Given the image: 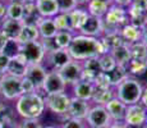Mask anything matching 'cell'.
Masks as SVG:
<instances>
[{
    "label": "cell",
    "mask_w": 147,
    "mask_h": 128,
    "mask_svg": "<svg viewBox=\"0 0 147 128\" xmlns=\"http://www.w3.org/2000/svg\"><path fill=\"white\" fill-rule=\"evenodd\" d=\"M68 53L74 60L84 62L87 59L100 56L105 53V49L101 44L100 37H92L80 33L73 36L72 42L68 47Z\"/></svg>",
    "instance_id": "1"
},
{
    "label": "cell",
    "mask_w": 147,
    "mask_h": 128,
    "mask_svg": "<svg viewBox=\"0 0 147 128\" xmlns=\"http://www.w3.org/2000/svg\"><path fill=\"white\" fill-rule=\"evenodd\" d=\"M45 100L40 92L23 93L17 99L16 113L22 119H38L45 112Z\"/></svg>",
    "instance_id": "2"
},
{
    "label": "cell",
    "mask_w": 147,
    "mask_h": 128,
    "mask_svg": "<svg viewBox=\"0 0 147 128\" xmlns=\"http://www.w3.org/2000/svg\"><path fill=\"white\" fill-rule=\"evenodd\" d=\"M115 98H118L125 105H132L136 102H140L141 96L143 92V86L136 77L128 76L118 85Z\"/></svg>",
    "instance_id": "3"
},
{
    "label": "cell",
    "mask_w": 147,
    "mask_h": 128,
    "mask_svg": "<svg viewBox=\"0 0 147 128\" xmlns=\"http://www.w3.org/2000/svg\"><path fill=\"white\" fill-rule=\"evenodd\" d=\"M23 95L22 90V78L12 76L9 73L0 74V96L7 101L17 100Z\"/></svg>",
    "instance_id": "4"
},
{
    "label": "cell",
    "mask_w": 147,
    "mask_h": 128,
    "mask_svg": "<svg viewBox=\"0 0 147 128\" xmlns=\"http://www.w3.org/2000/svg\"><path fill=\"white\" fill-rule=\"evenodd\" d=\"M147 121V109L141 102H136L132 105H127L123 123L127 127L141 128Z\"/></svg>",
    "instance_id": "5"
},
{
    "label": "cell",
    "mask_w": 147,
    "mask_h": 128,
    "mask_svg": "<svg viewBox=\"0 0 147 128\" xmlns=\"http://www.w3.org/2000/svg\"><path fill=\"white\" fill-rule=\"evenodd\" d=\"M128 13L125 8H121L119 5H110L105 16L102 17L104 30L106 28H120L121 26L128 23Z\"/></svg>",
    "instance_id": "6"
},
{
    "label": "cell",
    "mask_w": 147,
    "mask_h": 128,
    "mask_svg": "<svg viewBox=\"0 0 147 128\" xmlns=\"http://www.w3.org/2000/svg\"><path fill=\"white\" fill-rule=\"evenodd\" d=\"M70 96L64 92H56L50 93L44 98L45 106L50 110L51 113L56 115H65L70 105Z\"/></svg>",
    "instance_id": "7"
},
{
    "label": "cell",
    "mask_w": 147,
    "mask_h": 128,
    "mask_svg": "<svg viewBox=\"0 0 147 128\" xmlns=\"http://www.w3.org/2000/svg\"><path fill=\"white\" fill-rule=\"evenodd\" d=\"M19 53L26 58L28 64H38L42 63V60L45 59L46 51L44 49L41 40H36V41H30L21 44L19 47Z\"/></svg>",
    "instance_id": "8"
},
{
    "label": "cell",
    "mask_w": 147,
    "mask_h": 128,
    "mask_svg": "<svg viewBox=\"0 0 147 128\" xmlns=\"http://www.w3.org/2000/svg\"><path fill=\"white\" fill-rule=\"evenodd\" d=\"M86 121L90 127H94V128H106L113 122L107 110L105 109V106L104 105H96V104L90 108L88 113L86 115Z\"/></svg>",
    "instance_id": "9"
},
{
    "label": "cell",
    "mask_w": 147,
    "mask_h": 128,
    "mask_svg": "<svg viewBox=\"0 0 147 128\" xmlns=\"http://www.w3.org/2000/svg\"><path fill=\"white\" fill-rule=\"evenodd\" d=\"M67 89V83L63 79L59 70L51 69L46 73L45 81L42 83L41 90L45 92V95H50V93H56V92H64Z\"/></svg>",
    "instance_id": "10"
},
{
    "label": "cell",
    "mask_w": 147,
    "mask_h": 128,
    "mask_svg": "<svg viewBox=\"0 0 147 128\" xmlns=\"http://www.w3.org/2000/svg\"><path fill=\"white\" fill-rule=\"evenodd\" d=\"M128 21L131 24L142 28L147 14V0H133L128 7Z\"/></svg>",
    "instance_id": "11"
},
{
    "label": "cell",
    "mask_w": 147,
    "mask_h": 128,
    "mask_svg": "<svg viewBox=\"0 0 147 128\" xmlns=\"http://www.w3.org/2000/svg\"><path fill=\"white\" fill-rule=\"evenodd\" d=\"M59 73L61 74L63 79L65 81L67 85H74L76 82H78L81 79L82 76V62L78 60H72L69 62L68 64L64 65L61 69H59Z\"/></svg>",
    "instance_id": "12"
},
{
    "label": "cell",
    "mask_w": 147,
    "mask_h": 128,
    "mask_svg": "<svg viewBox=\"0 0 147 128\" xmlns=\"http://www.w3.org/2000/svg\"><path fill=\"white\" fill-rule=\"evenodd\" d=\"M102 30H104L102 18H98V17H94L88 14V17L86 18V21L83 22V24L81 26V28L78 31L81 32V35L100 37L102 35Z\"/></svg>",
    "instance_id": "13"
},
{
    "label": "cell",
    "mask_w": 147,
    "mask_h": 128,
    "mask_svg": "<svg viewBox=\"0 0 147 128\" xmlns=\"http://www.w3.org/2000/svg\"><path fill=\"white\" fill-rule=\"evenodd\" d=\"M45 58L51 67V69L55 70L61 69L64 65L72 60V56L68 53V49H55L53 51H49V53H46Z\"/></svg>",
    "instance_id": "14"
},
{
    "label": "cell",
    "mask_w": 147,
    "mask_h": 128,
    "mask_svg": "<svg viewBox=\"0 0 147 128\" xmlns=\"http://www.w3.org/2000/svg\"><path fill=\"white\" fill-rule=\"evenodd\" d=\"M46 73H47L46 68L41 63L28 64L27 72H26V76L24 77L32 82V85L35 86L36 92H37V90H41L42 83H44V81H45V77H46Z\"/></svg>",
    "instance_id": "15"
},
{
    "label": "cell",
    "mask_w": 147,
    "mask_h": 128,
    "mask_svg": "<svg viewBox=\"0 0 147 128\" xmlns=\"http://www.w3.org/2000/svg\"><path fill=\"white\" fill-rule=\"evenodd\" d=\"M90 105L88 101L86 100H81V99H77V98H72L70 99V105H69V109L67 112V116L68 118H76V119H86V115L88 113Z\"/></svg>",
    "instance_id": "16"
},
{
    "label": "cell",
    "mask_w": 147,
    "mask_h": 128,
    "mask_svg": "<svg viewBox=\"0 0 147 128\" xmlns=\"http://www.w3.org/2000/svg\"><path fill=\"white\" fill-rule=\"evenodd\" d=\"M24 22L18 21V19H12V18H4L0 22V30L4 32L9 40H17L22 31Z\"/></svg>",
    "instance_id": "17"
},
{
    "label": "cell",
    "mask_w": 147,
    "mask_h": 128,
    "mask_svg": "<svg viewBox=\"0 0 147 128\" xmlns=\"http://www.w3.org/2000/svg\"><path fill=\"white\" fill-rule=\"evenodd\" d=\"M27 67H28V63H27L26 58H24L21 53H18L17 55H14L13 58H10L9 65H8V69L5 73H9V74H12V76L23 78V77L26 76Z\"/></svg>",
    "instance_id": "18"
},
{
    "label": "cell",
    "mask_w": 147,
    "mask_h": 128,
    "mask_svg": "<svg viewBox=\"0 0 147 128\" xmlns=\"http://www.w3.org/2000/svg\"><path fill=\"white\" fill-rule=\"evenodd\" d=\"M105 109L109 113L110 118L113 122H123L124 114H125V109L127 105L124 102H121L118 98H113L109 102H106V105H104Z\"/></svg>",
    "instance_id": "19"
},
{
    "label": "cell",
    "mask_w": 147,
    "mask_h": 128,
    "mask_svg": "<svg viewBox=\"0 0 147 128\" xmlns=\"http://www.w3.org/2000/svg\"><path fill=\"white\" fill-rule=\"evenodd\" d=\"M36 12L42 18H53L59 13V7L56 0H36Z\"/></svg>",
    "instance_id": "20"
},
{
    "label": "cell",
    "mask_w": 147,
    "mask_h": 128,
    "mask_svg": "<svg viewBox=\"0 0 147 128\" xmlns=\"http://www.w3.org/2000/svg\"><path fill=\"white\" fill-rule=\"evenodd\" d=\"M94 90H95V86L92 82L80 79L78 82H76L73 85V95H74L73 98H77V99L86 100V101H91V98L94 95Z\"/></svg>",
    "instance_id": "21"
},
{
    "label": "cell",
    "mask_w": 147,
    "mask_h": 128,
    "mask_svg": "<svg viewBox=\"0 0 147 128\" xmlns=\"http://www.w3.org/2000/svg\"><path fill=\"white\" fill-rule=\"evenodd\" d=\"M97 58L87 59V60H84L83 63H82L81 79H83V81H88V82H94L95 77L101 72V68H100V64H98Z\"/></svg>",
    "instance_id": "22"
},
{
    "label": "cell",
    "mask_w": 147,
    "mask_h": 128,
    "mask_svg": "<svg viewBox=\"0 0 147 128\" xmlns=\"http://www.w3.org/2000/svg\"><path fill=\"white\" fill-rule=\"evenodd\" d=\"M120 35L123 37L124 42L127 44H133V42L141 41V36H142V28H138L136 26L128 23H125L124 26H121L119 28Z\"/></svg>",
    "instance_id": "23"
},
{
    "label": "cell",
    "mask_w": 147,
    "mask_h": 128,
    "mask_svg": "<svg viewBox=\"0 0 147 128\" xmlns=\"http://www.w3.org/2000/svg\"><path fill=\"white\" fill-rule=\"evenodd\" d=\"M128 76L137 77V76H143L147 72V60L146 59H137V58H131L128 63L124 65Z\"/></svg>",
    "instance_id": "24"
},
{
    "label": "cell",
    "mask_w": 147,
    "mask_h": 128,
    "mask_svg": "<svg viewBox=\"0 0 147 128\" xmlns=\"http://www.w3.org/2000/svg\"><path fill=\"white\" fill-rule=\"evenodd\" d=\"M37 30L40 33V39H54L58 32L53 18H42L37 22Z\"/></svg>",
    "instance_id": "25"
},
{
    "label": "cell",
    "mask_w": 147,
    "mask_h": 128,
    "mask_svg": "<svg viewBox=\"0 0 147 128\" xmlns=\"http://www.w3.org/2000/svg\"><path fill=\"white\" fill-rule=\"evenodd\" d=\"M86 5H87V13L90 16L102 18L111 4H110L109 0H90Z\"/></svg>",
    "instance_id": "26"
},
{
    "label": "cell",
    "mask_w": 147,
    "mask_h": 128,
    "mask_svg": "<svg viewBox=\"0 0 147 128\" xmlns=\"http://www.w3.org/2000/svg\"><path fill=\"white\" fill-rule=\"evenodd\" d=\"M110 55L114 58V60L117 62L118 65H125L128 63V60L131 59V50H129V44L124 42V44L119 45V46L113 47L109 51Z\"/></svg>",
    "instance_id": "27"
},
{
    "label": "cell",
    "mask_w": 147,
    "mask_h": 128,
    "mask_svg": "<svg viewBox=\"0 0 147 128\" xmlns=\"http://www.w3.org/2000/svg\"><path fill=\"white\" fill-rule=\"evenodd\" d=\"M36 40H40V33H38L37 26L33 23H24L17 41L19 44H24V42L36 41Z\"/></svg>",
    "instance_id": "28"
},
{
    "label": "cell",
    "mask_w": 147,
    "mask_h": 128,
    "mask_svg": "<svg viewBox=\"0 0 147 128\" xmlns=\"http://www.w3.org/2000/svg\"><path fill=\"white\" fill-rule=\"evenodd\" d=\"M7 18L23 21L24 18L23 3H21L19 0H10L7 4Z\"/></svg>",
    "instance_id": "29"
},
{
    "label": "cell",
    "mask_w": 147,
    "mask_h": 128,
    "mask_svg": "<svg viewBox=\"0 0 147 128\" xmlns=\"http://www.w3.org/2000/svg\"><path fill=\"white\" fill-rule=\"evenodd\" d=\"M114 96V91H113L111 87H109V89L95 87L91 101H94L96 105H106V102H109Z\"/></svg>",
    "instance_id": "30"
},
{
    "label": "cell",
    "mask_w": 147,
    "mask_h": 128,
    "mask_svg": "<svg viewBox=\"0 0 147 128\" xmlns=\"http://www.w3.org/2000/svg\"><path fill=\"white\" fill-rule=\"evenodd\" d=\"M88 17L86 9H81V8H76L72 12H69V18H70V24H72L73 31H78L81 28V26L83 24V22L86 21V18Z\"/></svg>",
    "instance_id": "31"
},
{
    "label": "cell",
    "mask_w": 147,
    "mask_h": 128,
    "mask_svg": "<svg viewBox=\"0 0 147 128\" xmlns=\"http://www.w3.org/2000/svg\"><path fill=\"white\" fill-rule=\"evenodd\" d=\"M73 32L70 31H58L56 35L54 36V44L56 45L58 49H68L72 42V39H73Z\"/></svg>",
    "instance_id": "32"
},
{
    "label": "cell",
    "mask_w": 147,
    "mask_h": 128,
    "mask_svg": "<svg viewBox=\"0 0 147 128\" xmlns=\"http://www.w3.org/2000/svg\"><path fill=\"white\" fill-rule=\"evenodd\" d=\"M53 21L55 23L58 31H70L74 32L72 30V24H70V18L69 13H58L56 16L53 17Z\"/></svg>",
    "instance_id": "33"
},
{
    "label": "cell",
    "mask_w": 147,
    "mask_h": 128,
    "mask_svg": "<svg viewBox=\"0 0 147 128\" xmlns=\"http://www.w3.org/2000/svg\"><path fill=\"white\" fill-rule=\"evenodd\" d=\"M110 78V83H111V87H117L118 85L123 81L125 77H128V73H127L124 65H118L111 70V72L107 73Z\"/></svg>",
    "instance_id": "34"
},
{
    "label": "cell",
    "mask_w": 147,
    "mask_h": 128,
    "mask_svg": "<svg viewBox=\"0 0 147 128\" xmlns=\"http://www.w3.org/2000/svg\"><path fill=\"white\" fill-rule=\"evenodd\" d=\"M131 50V58L137 59H146L147 60V45L142 41H137L133 44H129Z\"/></svg>",
    "instance_id": "35"
},
{
    "label": "cell",
    "mask_w": 147,
    "mask_h": 128,
    "mask_svg": "<svg viewBox=\"0 0 147 128\" xmlns=\"http://www.w3.org/2000/svg\"><path fill=\"white\" fill-rule=\"evenodd\" d=\"M98 64H100V68H101V72H105V73H109L117 67V62L114 60L110 53H104L98 56Z\"/></svg>",
    "instance_id": "36"
},
{
    "label": "cell",
    "mask_w": 147,
    "mask_h": 128,
    "mask_svg": "<svg viewBox=\"0 0 147 128\" xmlns=\"http://www.w3.org/2000/svg\"><path fill=\"white\" fill-rule=\"evenodd\" d=\"M16 122V110L5 102H0V123Z\"/></svg>",
    "instance_id": "37"
},
{
    "label": "cell",
    "mask_w": 147,
    "mask_h": 128,
    "mask_svg": "<svg viewBox=\"0 0 147 128\" xmlns=\"http://www.w3.org/2000/svg\"><path fill=\"white\" fill-rule=\"evenodd\" d=\"M19 47H21V44L17 40H8L3 53H5L9 58H13L14 55H17L19 53Z\"/></svg>",
    "instance_id": "38"
},
{
    "label": "cell",
    "mask_w": 147,
    "mask_h": 128,
    "mask_svg": "<svg viewBox=\"0 0 147 128\" xmlns=\"http://www.w3.org/2000/svg\"><path fill=\"white\" fill-rule=\"evenodd\" d=\"M59 7V13H69L78 7L76 0H56Z\"/></svg>",
    "instance_id": "39"
},
{
    "label": "cell",
    "mask_w": 147,
    "mask_h": 128,
    "mask_svg": "<svg viewBox=\"0 0 147 128\" xmlns=\"http://www.w3.org/2000/svg\"><path fill=\"white\" fill-rule=\"evenodd\" d=\"M18 128H42L38 119H22L18 123Z\"/></svg>",
    "instance_id": "40"
},
{
    "label": "cell",
    "mask_w": 147,
    "mask_h": 128,
    "mask_svg": "<svg viewBox=\"0 0 147 128\" xmlns=\"http://www.w3.org/2000/svg\"><path fill=\"white\" fill-rule=\"evenodd\" d=\"M60 128H84L83 121L76 118H68L67 121H64V123L61 124Z\"/></svg>",
    "instance_id": "41"
},
{
    "label": "cell",
    "mask_w": 147,
    "mask_h": 128,
    "mask_svg": "<svg viewBox=\"0 0 147 128\" xmlns=\"http://www.w3.org/2000/svg\"><path fill=\"white\" fill-rule=\"evenodd\" d=\"M9 62H10V58L5 53L1 51V53H0V74H3V73L7 72Z\"/></svg>",
    "instance_id": "42"
},
{
    "label": "cell",
    "mask_w": 147,
    "mask_h": 128,
    "mask_svg": "<svg viewBox=\"0 0 147 128\" xmlns=\"http://www.w3.org/2000/svg\"><path fill=\"white\" fill-rule=\"evenodd\" d=\"M22 90H23V93H28V92H35V86L32 85V82L30 79H27L26 77L22 78Z\"/></svg>",
    "instance_id": "43"
},
{
    "label": "cell",
    "mask_w": 147,
    "mask_h": 128,
    "mask_svg": "<svg viewBox=\"0 0 147 128\" xmlns=\"http://www.w3.org/2000/svg\"><path fill=\"white\" fill-rule=\"evenodd\" d=\"M7 18V3L0 1V22Z\"/></svg>",
    "instance_id": "44"
},
{
    "label": "cell",
    "mask_w": 147,
    "mask_h": 128,
    "mask_svg": "<svg viewBox=\"0 0 147 128\" xmlns=\"http://www.w3.org/2000/svg\"><path fill=\"white\" fill-rule=\"evenodd\" d=\"M8 39L7 36L4 35V32H3L1 30H0V53H1L3 50H4V47H5V45H7V42H8Z\"/></svg>",
    "instance_id": "45"
},
{
    "label": "cell",
    "mask_w": 147,
    "mask_h": 128,
    "mask_svg": "<svg viewBox=\"0 0 147 128\" xmlns=\"http://www.w3.org/2000/svg\"><path fill=\"white\" fill-rule=\"evenodd\" d=\"M132 1H133V0H114V4L119 5L121 8H128Z\"/></svg>",
    "instance_id": "46"
},
{
    "label": "cell",
    "mask_w": 147,
    "mask_h": 128,
    "mask_svg": "<svg viewBox=\"0 0 147 128\" xmlns=\"http://www.w3.org/2000/svg\"><path fill=\"white\" fill-rule=\"evenodd\" d=\"M140 102L147 109V87H146V89H143V92H142V96H141Z\"/></svg>",
    "instance_id": "47"
},
{
    "label": "cell",
    "mask_w": 147,
    "mask_h": 128,
    "mask_svg": "<svg viewBox=\"0 0 147 128\" xmlns=\"http://www.w3.org/2000/svg\"><path fill=\"white\" fill-rule=\"evenodd\" d=\"M106 128H127V126L123 123V122H111L110 126L106 127Z\"/></svg>",
    "instance_id": "48"
},
{
    "label": "cell",
    "mask_w": 147,
    "mask_h": 128,
    "mask_svg": "<svg viewBox=\"0 0 147 128\" xmlns=\"http://www.w3.org/2000/svg\"><path fill=\"white\" fill-rule=\"evenodd\" d=\"M1 128H18L17 122H9V123H1Z\"/></svg>",
    "instance_id": "49"
},
{
    "label": "cell",
    "mask_w": 147,
    "mask_h": 128,
    "mask_svg": "<svg viewBox=\"0 0 147 128\" xmlns=\"http://www.w3.org/2000/svg\"><path fill=\"white\" fill-rule=\"evenodd\" d=\"M141 41L145 42L147 45V27H142V36H141Z\"/></svg>",
    "instance_id": "50"
},
{
    "label": "cell",
    "mask_w": 147,
    "mask_h": 128,
    "mask_svg": "<svg viewBox=\"0 0 147 128\" xmlns=\"http://www.w3.org/2000/svg\"><path fill=\"white\" fill-rule=\"evenodd\" d=\"M77 1V5H86L90 0H76Z\"/></svg>",
    "instance_id": "51"
},
{
    "label": "cell",
    "mask_w": 147,
    "mask_h": 128,
    "mask_svg": "<svg viewBox=\"0 0 147 128\" xmlns=\"http://www.w3.org/2000/svg\"><path fill=\"white\" fill-rule=\"evenodd\" d=\"M21 3H23V4H26V3H35L36 0H19Z\"/></svg>",
    "instance_id": "52"
},
{
    "label": "cell",
    "mask_w": 147,
    "mask_h": 128,
    "mask_svg": "<svg viewBox=\"0 0 147 128\" xmlns=\"http://www.w3.org/2000/svg\"><path fill=\"white\" fill-rule=\"evenodd\" d=\"M143 27H147V14H146V17H145V23H143Z\"/></svg>",
    "instance_id": "53"
},
{
    "label": "cell",
    "mask_w": 147,
    "mask_h": 128,
    "mask_svg": "<svg viewBox=\"0 0 147 128\" xmlns=\"http://www.w3.org/2000/svg\"><path fill=\"white\" fill-rule=\"evenodd\" d=\"M42 128H56V127H54V126H47V127H42Z\"/></svg>",
    "instance_id": "54"
},
{
    "label": "cell",
    "mask_w": 147,
    "mask_h": 128,
    "mask_svg": "<svg viewBox=\"0 0 147 128\" xmlns=\"http://www.w3.org/2000/svg\"><path fill=\"white\" fill-rule=\"evenodd\" d=\"M0 1H4L5 3V1H8V0H0Z\"/></svg>",
    "instance_id": "55"
},
{
    "label": "cell",
    "mask_w": 147,
    "mask_h": 128,
    "mask_svg": "<svg viewBox=\"0 0 147 128\" xmlns=\"http://www.w3.org/2000/svg\"><path fill=\"white\" fill-rule=\"evenodd\" d=\"M127 128H134V127H127Z\"/></svg>",
    "instance_id": "56"
},
{
    "label": "cell",
    "mask_w": 147,
    "mask_h": 128,
    "mask_svg": "<svg viewBox=\"0 0 147 128\" xmlns=\"http://www.w3.org/2000/svg\"><path fill=\"white\" fill-rule=\"evenodd\" d=\"M0 128H1V123H0Z\"/></svg>",
    "instance_id": "57"
},
{
    "label": "cell",
    "mask_w": 147,
    "mask_h": 128,
    "mask_svg": "<svg viewBox=\"0 0 147 128\" xmlns=\"http://www.w3.org/2000/svg\"><path fill=\"white\" fill-rule=\"evenodd\" d=\"M88 128H94V127H88Z\"/></svg>",
    "instance_id": "58"
},
{
    "label": "cell",
    "mask_w": 147,
    "mask_h": 128,
    "mask_svg": "<svg viewBox=\"0 0 147 128\" xmlns=\"http://www.w3.org/2000/svg\"><path fill=\"white\" fill-rule=\"evenodd\" d=\"M146 123H147V121H146Z\"/></svg>",
    "instance_id": "59"
}]
</instances>
